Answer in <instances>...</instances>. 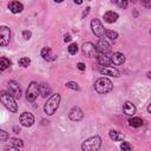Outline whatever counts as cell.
Listing matches in <instances>:
<instances>
[{
    "instance_id": "cell-5",
    "label": "cell",
    "mask_w": 151,
    "mask_h": 151,
    "mask_svg": "<svg viewBox=\"0 0 151 151\" xmlns=\"http://www.w3.org/2000/svg\"><path fill=\"white\" fill-rule=\"evenodd\" d=\"M38 93H39V85L35 83V81H32L27 90H26V98L28 101H34L38 97Z\"/></svg>"
},
{
    "instance_id": "cell-37",
    "label": "cell",
    "mask_w": 151,
    "mask_h": 151,
    "mask_svg": "<svg viewBox=\"0 0 151 151\" xmlns=\"http://www.w3.org/2000/svg\"><path fill=\"white\" fill-rule=\"evenodd\" d=\"M147 112H149V113L151 112V105H150V104H149V106H147Z\"/></svg>"
},
{
    "instance_id": "cell-17",
    "label": "cell",
    "mask_w": 151,
    "mask_h": 151,
    "mask_svg": "<svg viewBox=\"0 0 151 151\" xmlns=\"http://www.w3.org/2000/svg\"><path fill=\"white\" fill-rule=\"evenodd\" d=\"M8 9H9L12 13L17 14V13L22 12L24 6H22V5H21L19 1H11V2L8 4Z\"/></svg>"
},
{
    "instance_id": "cell-28",
    "label": "cell",
    "mask_w": 151,
    "mask_h": 151,
    "mask_svg": "<svg viewBox=\"0 0 151 151\" xmlns=\"http://www.w3.org/2000/svg\"><path fill=\"white\" fill-rule=\"evenodd\" d=\"M66 87H68V88H71V90H77V91L80 90L79 85H78L77 83H74V81H68V83H66Z\"/></svg>"
},
{
    "instance_id": "cell-14",
    "label": "cell",
    "mask_w": 151,
    "mask_h": 151,
    "mask_svg": "<svg viewBox=\"0 0 151 151\" xmlns=\"http://www.w3.org/2000/svg\"><path fill=\"white\" fill-rule=\"evenodd\" d=\"M41 57H42V59L46 60V61H53V60H55V58H57V55L53 53V51H52L50 47H44V48L41 50Z\"/></svg>"
},
{
    "instance_id": "cell-21",
    "label": "cell",
    "mask_w": 151,
    "mask_h": 151,
    "mask_svg": "<svg viewBox=\"0 0 151 151\" xmlns=\"http://www.w3.org/2000/svg\"><path fill=\"white\" fill-rule=\"evenodd\" d=\"M109 136L110 138L113 140V142H118V140H123L124 139V136L122 133H119L118 131H114V130H111L109 132Z\"/></svg>"
},
{
    "instance_id": "cell-18",
    "label": "cell",
    "mask_w": 151,
    "mask_h": 151,
    "mask_svg": "<svg viewBox=\"0 0 151 151\" xmlns=\"http://www.w3.org/2000/svg\"><path fill=\"white\" fill-rule=\"evenodd\" d=\"M117 19H118V14H117L116 12H113V11H107V12L104 14V20H105L106 22H109V24L116 22Z\"/></svg>"
},
{
    "instance_id": "cell-19",
    "label": "cell",
    "mask_w": 151,
    "mask_h": 151,
    "mask_svg": "<svg viewBox=\"0 0 151 151\" xmlns=\"http://www.w3.org/2000/svg\"><path fill=\"white\" fill-rule=\"evenodd\" d=\"M97 63L100 66H109L111 64V60H110V57H107L105 54H99V55H97Z\"/></svg>"
},
{
    "instance_id": "cell-9",
    "label": "cell",
    "mask_w": 151,
    "mask_h": 151,
    "mask_svg": "<svg viewBox=\"0 0 151 151\" xmlns=\"http://www.w3.org/2000/svg\"><path fill=\"white\" fill-rule=\"evenodd\" d=\"M94 46H96V51L99 52L100 54H105L106 55V53L111 52V45L105 39H99Z\"/></svg>"
},
{
    "instance_id": "cell-33",
    "label": "cell",
    "mask_w": 151,
    "mask_h": 151,
    "mask_svg": "<svg viewBox=\"0 0 151 151\" xmlns=\"http://www.w3.org/2000/svg\"><path fill=\"white\" fill-rule=\"evenodd\" d=\"M4 151H19V149H18V147H14V146H12V145H9V146H6V147L4 149Z\"/></svg>"
},
{
    "instance_id": "cell-4",
    "label": "cell",
    "mask_w": 151,
    "mask_h": 151,
    "mask_svg": "<svg viewBox=\"0 0 151 151\" xmlns=\"http://www.w3.org/2000/svg\"><path fill=\"white\" fill-rule=\"evenodd\" d=\"M112 88H113L112 81L110 79H107V78H99L94 83V90L100 94L109 93V92L112 91Z\"/></svg>"
},
{
    "instance_id": "cell-32",
    "label": "cell",
    "mask_w": 151,
    "mask_h": 151,
    "mask_svg": "<svg viewBox=\"0 0 151 151\" xmlns=\"http://www.w3.org/2000/svg\"><path fill=\"white\" fill-rule=\"evenodd\" d=\"M31 35H32V33L29 31H22V37L25 40H28L31 38Z\"/></svg>"
},
{
    "instance_id": "cell-15",
    "label": "cell",
    "mask_w": 151,
    "mask_h": 151,
    "mask_svg": "<svg viewBox=\"0 0 151 151\" xmlns=\"http://www.w3.org/2000/svg\"><path fill=\"white\" fill-rule=\"evenodd\" d=\"M110 60H111V64H113V65H117V66L118 65H123L124 61H125V55L123 53L116 52L110 57Z\"/></svg>"
},
{
    "instance_id": "cell-10",
    "label": "cell",
    "mask_w": 151,
    "mask_h": 151,
    "mask_svg": "<svg viewBox=\"0 0 151 151\" xmlns=\"http://www.w3.org/2000/svg\"><path fill=\"white\" fill-rule=\"evenodd\" d=\"M19 119H20V124H21L22 126H25V127H29V126H32L33 123H34V117H33V114L29 113V112H24V113H21Z\"/></svg>"
},
{
    "instance_id": "cell-20",
    "label": "cell",
    "mask_w": 151,
    "mask_h": 151,
    "mask_svg": "<svg viewBox=\"0 0 151 151\" xmlns=\"http://www.w3.org/2000/svg\"><path fill=\"white\" fill-rule=\"evenodd\" d=\"M39 94L44 98L48 97L51 94V87L47 85V84H41L39 85Z\"/></svg>"
},
{
    "instance_id": "cell-36",
    "label": "cell",
    "mask_w": 151,
    "mask_h": 151,
    "mask_svg": "<svg viewBox=\"0 0 151 151\" xmlns=\"http://www.w3.org/2000/svg\"><path fill=\"white\" fill-rule=\"evenodd\" d=\"M64 40H65V41H70V40H71V35H70V34H67V35H65V38H64Z\"/></svg>"
},
{
    "instance_id": "cell-11",
    "label": "cell",
    "mask_w": 151,
    "mask_h": 151,
    "mask_svg": "<svg viewBox=\"0 0 151 151\" xmlns=\"http://www.w3.org/2000/svg\"><path fill=\"white\" fill-rule=\"evenodd\" d=\"M98 71H99L101 74H104V76H111V77H116V78L120 76L119 71H118L117 68L112 67V66H100V67L98 68Z\"/></svg>"
},
{
    "instance_id": "cell-3",
    "label": "cell",
    "mask_w": 151,
    "mask_h": 151,
    "mask_svg": "<svg viewBox=\"0 0 151 151\" xmlns=\"http://www.w3.org/2000/svg\"><path fill=\"white\" fill-rule=\"evenodd\" d=\"M0 101L4 104V106L9 111V112H17L18 105L15 103V99L6 91L0 92Z\"/></svg>"
},
{
    "instance_id": "cell-6",
    "label": "cell",
    "mask_w": 151,
    "mask_h": 151,
    "mask_svg": "<svg viewBox=\"0 0 151 151\" xmlns=\"http://www.w3.org/2000/svg\"><path fill=\"white\" fill-rule=\"evenodd\" d=\"M91 28L92 32L100 39H104V34H105V28L103 26V24L98 20V19H92L91 21Z\"/></svg>"
},
{
    "instance_id": "cell-31",
    "label": "cell",
    "mask_w": 151,
    "mask_h": 151,
    "mask_svg": "<svg viewBox=\"0 0 151 151\" xmlns=\"http://www.w3.org/2000/svg\"><path fill=\"white\" fill-rule=\"evenodd\" d=\"M114 4H116V5H118L120 8H126V7H127V5H129V2H127V1H114Z\"/></svg>"
},
{
    "instance_id": "cell-22",
    "label": "cell",
    "mask_w": 151,
    "mask_h": 151,
    "mask_svg": "<svg viewBox=\"0 0 151 151\" xmlns=\"http://www.w3.org/2000/svg\"><path fill=\"white\" fill-rule=\"evenodd\" d=\"M129 125L132 126V127H139L143 125V120L140 118H137V117H132L129 119Z\"/></svg>"
},
{
    "instance_id": "cell-34",
    "label": "cell",
    "mask_w": 151,
    "mask_h": 151,
    "mask_svg": "<svg viewBox=\"0 0 151 151\" xmlns=\"http://www.w3.org/2000/svg\"><path fill=\"white\" fill-rule=\"evenodd\" d=\"M77 67H78L80 71H84L86 66H85V64H84V63H78V64H77Z\"/></svg>"
},
{
    "instance_id": "cell-35",
    "label": "cell",
    "mask_w": 151,
    "mask_h": 151,
    "mask_svg": "<svg viewBox=\"0 0 151 151\" xmlns=\"http://www.w3.org/2000/svg\"><path fill=\"white\" fill-rule=\"evenodd\" d=\"M13 131H14V133H19V132H20V129H19L18 126H14V127H13Z\"/></svg>"
},
{
    "instance_id": "cell-1",
    "label": "cell",
    "mask_w": 151,
    "mask_h": 151,
    "mask_svg": "<svg viewBox=\"0 0 151 151\" xmlns=\"http://www.w3.org/2000/svg\"><path fill=\"white\" fill-rule=\"evenodd\" d=\"M59 103H60V94L59 93H55L53 96H51L48 98V100L46 101L45 106H44V111L46 114L48 116H52L54 114V112L58 110L59 107Z\"/></svg>"
},
{
    "instance_id": "cell-25",
    "label": "cell",
    "mask_w": 151,
    "mask_h": 151,
    "mask_svg": "<svg viewBox=\"0 0 151 151\" xmlns=\"http://www.w3.org/2000/svg\"><path fill=\"white\" fill-rule=\"evenodd\" d=\"M9 143H11L12 146L18 147V149L24 146V142L21 139H19V138H9Z\"/></svg>"
},
{
    "instance_id": "cell-27",
    "label": "cell",
    "mask_w": 151,
    "mask_h": 151,
    "mask_svg": "<svg viewBox=\"0 0 151 151\" xmlns=\"http://www.w3.org/2000/svg\"><path fill=\"white\" fill-rule=\"evenodd\" d=\"M29 64H31V59H29V58L24 57V58H20V59H19V65L22 66V67H27Z\"/></svg>"
},
{
    "instance_id": "cell-24",
    "label": "cell",
    "mask_w": 151,
    "mask_h": 151,
    "mask_svg": "<svg viewBox=\"0 0 151 151\" xmlns=\"http://www.w3.org/2000/svg\"><path fill=\"white\" fill-rule=\"evenodd\" d=\"M107 39H110V40H116L117 38H118V33L117 32H114V31H111V29H105V34H104Z\"/></svg>"
},
{
    "instance_id": "cell-16",
    "label": "cell",
    "mask_w": 151,
    "mask_h": 151,
    "mask_svg": "<svg viewBox=\"0 0 151 151\" xmlns=\"http://www.w3.org/2000/svg\"><path fill=\"white\" fill-rule=\"evenodd\" d=\"M123 112H124L126 116L132 117V116H134V113H136V106H134L131 101H126V103L123 105Z\"/></svg>"
},
{
    "instance_id": "cell-30",
    "label": "cell",
    "mask_w": 151,
    "mask_h": 151,
    "mask_svg": "<svg viewBox=\"0 0 151 151\" xmlns=\"http://www.w3.org/2000/svg\"><path fill=\"white\" fill-rule=\"evenodd\" d=\"M8 139V133L5 130L0 129V140H7Z\"/></svg>"
},
{
    "instance_id": "cell-2",
    "label": "cell",
    "mask_w": 151,
    "mask_h": 151,
    "mask_svg": "<svg viewBox=\"0 0 151 151\" xmlns=\"http://www.w3.org/2000/svg\"><path fill=\"white\" fill-rule=\"evenodd\" d=\"M101 145V139L99 136H93L87 138L86 140L83 142L81 144V150L83 151H98Z\"/></svg>"
},
{
    "instance_id": "cell-29",
    "label": "cell",
    "mask_w": 151,
    "mask_h": 151,
    "mask_svg": "<svg viewBox=\"0 0 151 151\" xmlns=\"http://www.w3.org/2000/svg\"><path fill=\"white\" fill-rule=\"evenodd\" d=\"M120 149H122V151H131V145L127 142H123L120 144Z\"/></svg>"
},
{
    "instance_id": "cell-7",
    "label": "cell",
    "mask_w": 151,
    "mask_h": 151,
    "mask_svg": "<svg viewBox=\"0 0 151 151\" xmlns=\"http://www.w3.org/2000/svg\"><path fill=\"white\" fill-rule=\"evenodd\" d=\"M8 93L14 99H19L21 97V88L17 81H14V80L8 81Z\"/></svg>"
},
{
    "instance_id": "cell-8",
    "label": "cell",
    "mask_w": 151,
    "mask_h": 151,
    "mask_svg": "<svg viewBox=\"0 0 151 151\" xmlns=\"http://www.w3.org/2000/svg\"><path fill=\"white\" fill-rule=\"evenodd\" d=\"M11 38V31L7 26H0V46H7Z\"/></svg>"
},
{
    "instance_id": "cell-12",
    "label": "cell",
    "mask_w": 151,
    "mask_h": 151,
    "mask_svg": "<svg viewBox=\"0 0 151 151\" xmlns=\"http://www.w3.org/2000/svg\"><path fill=\"white\" fill-rule=\"evenodd\" d=\"M68 117H70V119L73 120V122H79V120L83 119L84 113H83V111L80 110V107L73 106V107L70 110V112H68Z\"/></svg>"
},
{
    "instance_id": "cell-26",
    "label": "cell",
    "mask_w": 151,
    "mask_h": 151,
    "mask_svg": "<svg viewBox=\"0 0 151 151\" xmlns=\"http://www.w3.org/2000/svg\"><path fill=\"white\" fill-rule=\"evenodd\" d=\"M67 50H68V53H70V54L74 55V54L78 52V46H77V44H76V42H72V44H70V45H68Z\"/></svg>"
},
{
    "instance_id": "cell-23",
    "label": "cell",
    "mask_w": 151,
    "mask_h": 151,
    "mask_svg": "<svg viewBox=\"0 0 151 151\" xmlns=\"http://www.w3.org/2000/svg\"><path fill=\"white\" fill-rule=\"evenodd\" d=\"M11 66V61L7 58H0V71H5Z\"/></svg>"
},
{
    "instance_id": "cell-13",
    "label": "cell",
    "mask_w": 151,
    "mask_h": 151,
    "mask_svg": "<svg viewBox=\"0 0 151 151\" xmlns=\"http://www.w3.org/2000/svg\"><path fill=\"white\" fill-rule=\"evenodd\" d=\"M96 46L92 42H85L83 44V53L86 57H94L96 55Z\"/></svg>"
}]
</instances>
